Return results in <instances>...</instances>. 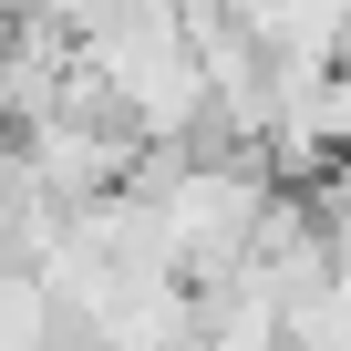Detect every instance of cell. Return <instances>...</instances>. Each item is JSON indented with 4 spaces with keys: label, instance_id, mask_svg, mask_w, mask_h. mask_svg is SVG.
<instances>
[{
    "label": "cell",
    "instance_id": "2",
    "mask_svg": "<svg viewBox=\"0 0 351 351\" xmlns=\"http://www.w3.org/2000/svg\"><path fill=\"white\" fill-rule=\"evenodd\" d=\"M176 351H197V341H176Z\"/></svg>",
    "mask_w": 351,
    "mask_h": 351
},
{
    "label": "cell",
    "instance_id": "1",
    "mask_svg": "<svg viewBox=\"0 0 351 351\" xmlns=\"http://www.w3.org/2000/svg\"><path fill=\"white\" fill-rule=\"evenodd\" d=\"M134 197L155 207L165 269L197 289V279H217V269L248 258V238H258V217H269V176L238 165V155H186V165H155Z\"/></svg>",
    "mask_w": 351,
    "mask_h": 351
}]
</instances>
